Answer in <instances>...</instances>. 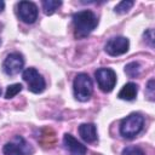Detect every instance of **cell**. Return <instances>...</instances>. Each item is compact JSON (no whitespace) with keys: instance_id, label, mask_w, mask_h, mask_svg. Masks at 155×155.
<instances>
[{"instance_id":"23","label":"cell","mask_w":155,"mask_h":155,"mask_svg":"<svg viewBox=\"0 0 155 155\" xmlns=\"http://www.w3.org/2000/svg\"><path fill=\"white\" fill-rule=\"evenodd\" d=\"M0 44H1V41H0Z\"/></svg>"},{"instance_id":"22","label":"cell","mask_w":155,"mask_h":155,"mask_svg":"<svg viewBox=\"0 0 155 155\" xmlns=\"http://www.w3.org/2000/svg\"><path fill=\"white\" fill-rule=\"evenodd\" d=\"M1 92H2V91H1V88H0V94H1Z\"/></svg>"},{"instance_id":"5","label":"cell","mask_w":155,"mask_h":155,"mask_svg":"<svg viewBox=\"0 0 155 155\" xmlns=\"http://www.w3.org/2000/svg\"><path fill=\"white\" fill-rule=\"evenodd\" d=\"M23 80L28 84V90L33 93H41L45 87H46V82L45 79L41 76V74H39V71L35 68H27L23 74Z\"/></svg>"},{"instance_id":"13","label":"cell","mask_w":155,"mask_h":155,"mask_svg":"<svg viewBox=\"0 0 155 155\" xmlns=\"http://www.w3.org/2000/svg\"><path fill=\"white\" fill-rule=\"evenodd\" d=\"M40 143L45 148H51L56 143V134L51 128H44L40 134Z\"/></svg>"},{"instance_id":"16","label":"cell","mask_w":155,"mask_h":155,"mask_svg":"<svg viewBox=\"0 0 155 155\" xmlns=\"http://www.w3.org/2000/svg\"><path fill=\"white\" fill-rule=\"evenodd\" d=\"M21 91H22V85H21V84H12V85L7 86L6 93H5V98H6V99L13 98V97H15L16 94H18Z\"/></svg>"},{"instance_id":"9","label":"cell","mask_w":155,"mask_h":155,"mask_svg":"<svg viewBox=\"0 0 155 155\" xmlns=\"http://www.w3.org/2000/svg\"><path fill=\"white\" fill-rule=\"evenodd\" d=\"M130 47V41L125 36H115L111 38L107 44H105V52L110 56H120L124 54L128 51Z\"/></svg>"},{"instance_id":"15","label":"cell","mask_w":155,"mask_h":155,"mask_svg":"<svg viewBox=\"0 0 155 155\" xmlns=\"http://www.w3.org/2000/svg\"><path fill=\"white\" fill-rule=\"evenodd\" d=\"M125 73L130 78H137L140 74V65L137 62H131L125 67Z\"/></svg>"},{"instance_id":"19","label":"cell","mask_w":155,"mask_h":155,"mask_svg":"<svg viewBox=\"0 0 155 155\" xmlns=\"http://www.w3.org/2000/svg\"><path fill=\"white\" fill-rule=\"evenodd\" d=\"M144 40L153 47L154 46V31L153 29H148L145 33H144Z\"/></svg>"},{"instance_id":"11","label":"cell","mask_w":155,"mask_h":155,"mask_svg":"<svg viewBox=\"0 0 155 155\" xmlns=\"http://www.w3.org/2000/svg\"><path fill=\"white\" fill-rule=\"evenodd\" d=\"M79 134L80 137L87 142L93 143L97 140V130L94 124H81L79 126Z\"/></svg>"},{"instance_id":"10","label":"cell","mask_w":155,"mask_h":155,"mask_svg":"<svg viewBox=\"0 0 155 155\" xmlns=\"http://www.w3.org/2000/svg\"><path fill=\"white\" fill-rule=\"evenodd\" d=\"M63 144L65 149L69 151L70 155H85L87 151V148L80 143L78 139H75L71 134L65 133L63 137Z\"/></svg>"},{"instance_id":"2","label":"cell","mask_w":155,"mask_h":155,"mask_svg":"<svg viewBox=\"0 0 155 155\" xmlns=\"http://www.w3.org/2000/svg\"><path fill=\"white\" fill-rule=\"evenodd\" d=\"M144 126V117L138 113H132L126 116L120 124V134L124 138H134Z\"/></svg>"},{"instance_id":"1","label":"cell","mask_w":155,"mask_h":155,"mask_svg":"<svg viewBox=\"0 0 155 155\" xmlns=\"http://www.w3.org/2000/svg\"><path fill=\"white\" fill-rule=\"evenodd\" d=\"M73 24H74V35L76 39H82L88 36L97 27L98 18L97 16L90 11L84 10L74 13L73 16Z\"/></svg>"},{"instance_id":"4","label":"cell","mask_w":155,"mask_h":155,"mask_svg":"<svg viewBox=\"0 0 155 155\" xmlns=\"http://www.w3.org/2000/svg\"><path fill=\"white\" fill-rule=\"evenodd\" d=\"M2 151L5 155H31L34 149L22 136H15L4 145Z\"/></svg>"},{"instance_id":"18","label":"cell","mask_w":155,"mask_h":155,"mask_svg":"<svg viewBox=\"0 0 155 155\" xmlns=\"http://www.w3.org/2000/svg\"><path fill=\"white\" fill-rule=\"evenodd\" d=\"M121 155H145V153L139 147L131 145V147H126L122 150V154Z\"/></svg>"},{"instance_id":"21","label":"cell","mask_w":155,"mask_h":155,"mask_svg":"<svg viewBox=\"0 0 155 155\" xmlns=\"http://www.w3.org/2000/svg\"><path fill=\"white\" fill-rule=\"evenodd\" d=\"M4 7H5V2H4V1H1V0H0V12H1V11H2V10H4Z\"/></svg>"},{"instance_id":"20","label":"cell","mask_w":155,"mask_h":155,"mask_svg":"<svg viewBox=\"0 0 155 155\" xmlns=\"http://www.w3.org/2000/svg\"><path fill=\"white\" fill-rule=\"evenodd\" d=\"M147 93L150 101H154V79H150L147 85Z\"/></svg>"},{"instance_id":"3","label":"cell","mask_w":155,"mask_h":155,"mask_svg":"<svg viewBox=\"0 0 155 155\" xmlns=\"http://www.w3.org/2000/svg\"><path fill=\"white\" fill-rule=\"evenodd\" d=\"M73 88H74V96L78 101L80 102L88 101L93 92V85L91 78L85 73L78 74L74 79Z\"/></svg>"},{"instance_id":"12","label":"cell","mask_w":155,"mask_h":155,"mask_svg":"<svg viewBox=\"0 0 155 155\" xmlns=\"http://www.w3.org/2000/svg\"><path fill=\"white\" fill-rule=\"evenodd\" d=\"M138 93V86L133 82H127L119 92L117 97L120 99H125V101H132L136 98Z\"/></svg>"},{"instance_id":"6","label":"cell","mask_w":155,"mask_h":155,"mask_svg":"<svg viewBox=\"0 0 155 155\" xmlns=\"http://www.w3.org/2000/svg\"><path fill=\"white\" fill-rule=\"evenodd\" d=\"M98 87L103 92H110L115 87L116 84V74L110 68H99L94 73Z\"/></svg>"},{"instance_id":"14","label":"cell","mask_w":155,"mask_h":155,"mask_svg":"<svg viewBox=\"0 0 155 155\" xmlns=\"http://www.w3.org/2000/svg\"><path fill=\"white\" fill-rule=\"evenodd\" d=\"M62 5V1L59 0H45L42 1V8H44V12L46 15H52L54 13V11Z\"/></svg>"},{"instance_id":"17","label":"cell","mask_w":155,"mask_h":155,"mask_svg":"<svg viewBox=\"0 0 155 155\" xmlns=\"http://www.w3.org/2000/svg\"><path fill=\"white\" fill-rule=\"evenodd\" d=\"M133 5H134V2L131 1V0L121 1V2H119V4L115 6V12H116V13H126Z\"/></svg>"},{"instance_id":"8","label":"cell","mask_w":155,"mask_h":155,"mask_svg":"<svg viewBox=\"0 0 155 155\" xmlns=\"http://www.w3.org/2000/svg\"><path fill=\"white\" fill-rule=\"evenodd\" d=\"M23 65H24L23 56L18 52H13V53H10L6 56V58L2 63V69H4L5 74L13 76L22 70Z\"/></svg>"},{"instance_id":"7","label":"cell","mask_w":155,"mask_h":155,"mask_svg":"<svg viewBox=\"0 0 155 155\" xmlns=\"http://www.w3.org/2000/svg\"><path fill=\"white\" fill-rule=\"evenodd\" d=\"M17 15L27 24H31L38 18V7L31 1H21L17 4Z\"/></svg>"}]
</instances>
